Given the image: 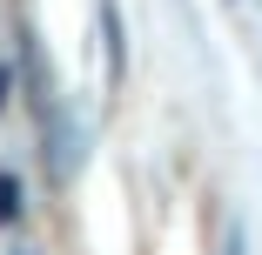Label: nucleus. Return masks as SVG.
Wrapping results in <instances>:
<instances>
[{"mask_svg":"<svg viewBox=\"0 0 262 255\" xmlns=\"http://www.w3.org/2000/svg\"><path fill=\"white\" fill-rule=\"evenodd\" d=\"M101 34H108V67L121 81L128 74V47H121V7H115V0H101Z\"/></svg>","mask_w":262,"mask_h":255,"instance_id":"nucleus-1","label":"nucleus"},{"mask_svg":"<svg viewBox=\"0 0 262 255\" xmlns=\"http://www.w3.org/2000/svg\"><path fill=\"white\" fill-rule=\"evenodd\" d=\"M0 108H7V74H0Z\"/></svg>","mask_w":262,"mask_h":255,"instance_id":"nucleus-4","label":"nucleus"},{"mask_svg":"<svg viewBox=\"0 0 262 255\" xmlns=\"http://www.w3.org/2000/svg\"><path fill=\"white\" fill-rule=\"evenodd\" d=\"M20 215V188H14V175H0V222H14Z\"/></svg>","mask_w":262,"mask_h":255,"instance_id":"nucleus-2","label":"nucleus"},{"mask_svg":"<svg viewBox=\"0 0 262 255\" xmlns=\"http://www.w3.org/2000/svg\"><path fill=\"white\" fill-rule=\"evenodd\" d=\"M229 255H242V235H229Z\"/></svg>","mask_w":262,"mask_h":255,"instance_id":"nucleus-3","label":"nucleus"}]
</instances>
